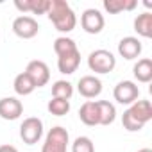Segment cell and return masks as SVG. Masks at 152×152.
Instances as JSON below:
<instances>
[{
    "label": "cell",
    "instance_id": "6da1fadb",
    "mask_svg": "<svg viewBox=\"0 0 152 152\" xmlns=\"http://www.w3.org/2000/svg\"><path fill=\"white\" fill-rule=\"evenodd\" d=\"M47 16L54 23V27L63 34L72 32L75 29V25H77V16H75L73 9L70 7L66 0H50V7H48Z\"/></svg>",
    "mask_w": 152,
    "mask_h": 152
},
{
    "label": "cell",
    "instance_id": "7a4b0ae2",
    "mask_svg": "<svg viewBox=\"0 0 152 152\" xmlns=\"http://www.w3.org/2000/svg\"><path fill=\"white\" fill-rule=\"evenodd\" d=\"M150 120H152V106L148 100H136L122 115L124 129H127L129 132L141 131L145 124H148Z\"/></svg>",
    "mask_w": 152,
    "mask_h": 152
},
{
    "label": "cell",
    "instance_id": "3957f363",
    "mask_svg": "<svg viewBox=\"0 0 152 152\" xmlns=\"http://www.w3.org/2000/svg\"><path fill=\"white\" fill-rule=\"evenodd\" d=\"M88 66L95 73H109L116 66V57L106 48H97L88 56Z\"/></svg>",
    "mask_w": 152,
    "mask_h": 152
},
{
    "label": "cell",
    "instance_id": "277c9868",
    "mask_svg": "<svg viewBox=\"0 0 152 152\" xmlns=\"http://www.w3.org/2000/svg\"><path fill=\"white\" fill-rule=\"evenodd\" d=\"M70 143V134L64 127L56 125L47 132L45 143L41 147V152H66Z\"/></svg>",
    "mask_w": 152,
    "mask_h": 152
},
{
    "label": "cell",
    "instance_id": "5b68a950",
    "mask_svg": "<svg viewBox=\"0 0 152 152\" xmlns=\"http://www.w3.org/2000/svg\"><path fill=\"white\" fill-rule=\"evenodd\" d=\"M43 136V122L38 116H29L20 125V138L25 145H34Z\"/></svg>",
    "mask_w": 152,
    "mask_h": 152
},
{
    "label": "cell",
    "instance_id": "8992f818",
    "mask_svg": "<svg viewBox=\"0 0 152 152\" xmlns=\"http://www.w3.org/2000/svg\"><path fill=\"white\" fill-rule=\"evenodd\" d=\"M113 97H115V100L118 104L131 106L140 99V88L132 81H120L113 90Z\"/></svg>",
    "mask_w": 152,
    "mask_h": 152
},
{
    "label": "cell",
    "instance_id": "52a82bcc",
    "mask_svg": "<svg viewBox=\"0 0 152 152\" xmlns=\"http://www.w3.org/2000/svg\"><path fill=\"white\" fill-rule=\"evenodd\" d=\"M13 32L18 38H22V39H32L39 32V23H38L36 18H32L29 15H22V16L15 18V22H13Z\"/></svg>",
    "mask_w": 152,
    "mask_h": 152
},
{
    "label": "cell",
    "instance_id": "ba28073f",
    "mask_svg": "<svg viewBox=\"0 0 152 152\" xmlns=\"http://www.w3.org/2000/svg\"><path fill=\"white\" fill-rule=\"evenodd\" d=\"M25 73L31 77V81L34 83L36 88H43L50 81V68L45 61H39V59L29 61V64L25 68Z\"/></svg>",
    "mask_w": 152,
    "mask_h": 152
},
{
    "label": "cell",
    "instance_id": "9c48e42d",
    "mask_svg": "<svg viewBox=\"0 0 152 152\" xmlns=\"http://www.w3.org/2000/svg\"><path fill=\"white\" fill-rule=\"evenodd\" d=\"M81 25L84 29V32L88 34H100L104 25H106V20H104V15L99 11V9H86L83 15H81Z\"/></svg>",
    "mask_w": 152,
    "mask_h": 152
},
{
    "label": "cell",
    "instance_id": "30bf717a",
    "mask_svg": "<svg viewBox=\"0 0 152 152\" xmlns=\"http://www.w3.org/2000/svg\"><path fill=\"white\" fill-rule=\"evenodd\" d=\"M77 91L84 99H95L102 93V81L95 75H84L77 83Z\"/></svg>",
    "mask_w": 152,
    "mask_h": 152
},
{
    "label": "cell",
    "instance_id": "8fae6325",
    "mask_svg": "<svg viewBox=\"0 0 152 152\" xmlns=\"http://www.w3.org/2000/svg\"><path fill=\"white\" fill-rule=\"evenodd\" d=\"M23 115V104L16 97H4L0 99V116L4 120H18Z\"/></svg>",
    "mask_w": 152,
    "mask_h": 152
},
{
    "label": "cell",
    "instance_id": "7c38bea8",
    "mask_svg": "<svg viewBox=\"0 0 152 152\" xmlns=\"http://www.w3.org/2000/svg\"><path fill=\"white\" fill-rule=\"evenodd\" d=\"M141 50H143V45L134 36H125L118 43V54H120V57H124L127 61H132V59L140 57Z\"/></svg>",
    "mask_w": 152,
    "mask_h": 152
},
{
    "label": "cell",
    "instance_id": "4fadbf2b",
    "mask_svg": "<svg viewBox=\"0 0 152 152\" xmlns=\"http://www.w3.org/2000/svg\"><path fill=\"white\" fill-rule=\"evenodd\" d=\"M79 64H81V52L79 50L57 57V68H59V72L63 75L75 73V72H77V68H79Z\"/></svg>",
    "mask_w": 152,
    "mask_h": 152
},
{
    "label": "cell",
    "instance_id": "5bb4252c",
    "mask_svg": "<svg viewBox=\"0 0 152 152\" xmlns=\"http://www.w3.org/2000/svg\"><path fill=\"white\" fill-rule=\"evenodd\" d=\"M79 118L88 127L99 125V106H97V100H86L81 106V109H79Z\"/></svg>",
    "mask_w": 152,
    "mask_h": 152
},
{
    "label": "cell",
    "instance_id": "9a60e30c",
    "mask_svg": "<svg viewBox=\"0 0 152 152\" xmlns=\"http://www.w3.org/2000/svg\"><path fill=\"white\" fill-rule=\"evenodd\" d=\"M132 73L138 83H143V84L150 83L152 81V59H148V57L138 59V63L132 66Z\"/></svg>",
    "mask_w": 152,
    "mask_h": 152
},
{
    "label": "cell",
    "instance_id": "2e32d148",
    "mask_svg": "<svg viewBox=\"0 0 152 152\" xmlns=\"http://www.w3.org/2000/svg\"><path fill=\"white\" fill-rule=\"evenodd\" d=\"M134 31L141 38H150L152 36V13L145 11L134 18Z\"/></svg>",
    "mask_w": 152,
    "mask_h": 152
},
{
    "label": "cell",
    "instance_id": "e0dca14e",
    "mask_svg": "<svg viewBox=\"0 0 152 152\" xmlns=\"http://www.w3.org/2000/svg\"><path fill=\"white\" fill-rule=\"evenodd\" d=\"M99 106V125H111L116 118V107L109 100H97Z\"/></svg>",
    "mask_w": 152,
    "mask_h": 152
},
{
    "label": "cell",
    "instance_id": "ac0fdd59",
    "mask_svg": "<svg viewBox=\"0 0 152 152\" xmlns=\"http://www.w3.org/2000/svg\"><path fill=\"white\" fill-rule=\"evenodd\" d=\"M102 6H104L106 13L118 15L122 11H132L138 6V2H136V0H104Z\"/></svg>",
    "mask_w": 152,
    "mask_h": 152
},
{
    "label": "cell",
    "instance_id": "d6986e66",
    "mask_svg": "<svg viewBox=\"0 0 152 152\" xmlns=\"http://www.w3.org/2000/svg\"><path fill=\"white\" fill-rule=\"evenodd\" d=\"M13 88H15V91H16V95H20V97H27V95H31L34 90H36V86H34V83L31 81V77L25 73V72H22V73H18L16 77H15V83H13Z\"/></svg>",
    "mask_w": 152,
    "mask_h": 152
},
{
    "label": "cell",
    "instance_id": "ffe728a7",
    "mask_svg": "<svg viewBox=\"0 0 152 152\" xmlns=\"http://www.w3.org/2000/svg\"><path fill=\"white\" fill-rule=\"evenodd\" d=\"M75 50H79L77 48V43H75L72 38L68 36H59L54 39V52L59 56H64V54H70V52H75Z\"/></svg>",
    "mask_w": 152,
    "mask_h": 152
},
{
    "label": "cell",
    "instance_id": "44dd1931",
    "mask_svg": "<svg viewBox=\"0 0 152 152\" xmlns=\"http://www.w3.org/2000/svg\"><path fill=\"white\" fill-rule=\"evenodd\" d=\"M73 95V84L68 83V81H56L52 84V97L54 99H64V100H70Z\"/></svg>",
    "mask_w": 152,
    "mask_h": 152
},
{
    "label": "cell",
    "instance_id": "7402d4cb",
    "mask_svg": "<svg viewBox=\"0 0 152 152\" xmlns=\"http://www.w3.org/2000/svg\"><path fill=\"white\" fill-rule=\"evenodd\" d=\"M47 109H48V113L50 115H54V116H64V115H68V111H70V100H64V99H50L48 100V104H47Z\"/></svg>",
    "mask_w": 152,
    "mask_h": 152
},
{
    "label": "cell",
    "instance_id": "603a6c76",
    "mask_svg": "<svg viewBox=\"0 0 152 152\" xmlns=\"http://www.w3.org/2000/svg\"><path fill=\"white\" fill-rule=\"evenodd\" d=\"M72 152H95V143L88 136H79L72 143Z\"/></svg>",
    "mask_w": 152,
    "mask_h": 152
},
{
    "label": "cell",
    "instance_id": "cb8c5ba5",
    "mask_svg": "<svg viewBox=\"0 0 152 152\" xmlns=\"http://www.w3.org/2000/svg\"><path fill=\"white\" fill-rule=\"evenodd\" d=\"M48 7H50V0H32L31 13L32 15H47Z\"/></svg>",
    "mask_w": 152,
    "mask_h": 152
},
{
    "label": "cell",
    "instance_id": "d4e9b609",
    "mask_svg": "<svg viewBox=\"0 0 152 152\" xmlns=\"http://www.w3.org/2000/svg\"><path fill=\"white\" fill-rule=\"evenodd\" d=\"M15 7L22 13H31L32 0H15Z\"/></svg>",
    "mask_w": 152,
    "mask_h": 152
},
{
    "label": "cell",
    "instance_id": "484cf974",
    "mask_svg": "<svg viewBox=\"0 0 152 152\" xmlns=\"http://www.w3.org/2000/svg\"><path fill=\"white\" fill-rule=\"evenodd\" d=\"M0 152H18L15 145H0Z\"/></svg>",
    "mask_w": 152,
    "mask_h": 152
},
{
    "label": "cell",
    "instance_id": "4316f807",
    "mask_svg": "<svg viewBox=\"0 0 152 152\" xmlns=\"http://www.w3.org/2000/svg\"><path fill=\"white\" fill-rule=\"evenodd\" d=\"M138 152H152V150H150V148H140Z\"/></svg>",
    "mask_w": 152,
    "mask_h": 152
}]
</instances>
